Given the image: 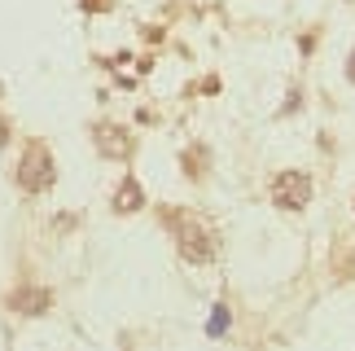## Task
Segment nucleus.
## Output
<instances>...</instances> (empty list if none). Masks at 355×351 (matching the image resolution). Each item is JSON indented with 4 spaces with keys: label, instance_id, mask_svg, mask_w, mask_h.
Instances as JSON below:
<instances>
[{
    "label": "nucleus",
    "instance_id": "obj_7",
    "mask_svg": "<svg viewBox=\"0 0 355 351\" xmlns=\"http://www.w3.org/2000/svg\"><path fill=\"white\" fill-rule=\"evenodd\" d=\"M207 329L215 334V339H220V334L228 329V307H224V303H220V307H215V316H211V325H207Z\"/></svg>",
    "mask_w": 355,
    "mask_h": 351
},
{
    "label": "nucleus",
    "instance_id": "obj_2",
    "mask_svg": "<svg viewBox=\"0 0 355 351\" xmlns=\"http://www.w3.org/2000/svg\"><path fill=\"white\" fill-rule=\"evenodd\" d=\"M18 185L26 189V194H44V189L53 185V158L44 145H31V150L22 154L18 163Z\"/></svg>",
    "mask_w": 355,
    "mask_h": 351
},
{
    "label": "nucleus",
    "instance_id": "obj_6",
    "mask_svg": "<svg viewBox=\"0 0 355 351\" xmlns=\"http://www.w3.org/2000/svg\"><path fill=\"white\" fill-rule=\"evenodd\" d=\"M97 137H101V141H97L101 154H110V158H128V154H132V145H128V137H123L119 128H101Z\"/></svg>",
    "mask_w": 355,
    "mask_h": 351
},
{
    "label": "nucleus",
    "instance_id": "obj_4",
    "mask_svg": "<svg viewBox=\"0 0 355 351\" xmlns=\"http://www.w3.org/2000/svg\"><path fill=\"white\" fill-rule=\"evenodd\" d=\"M141 207H145V189H141L136 176H128V180L114 189V211L119 215H132V211H141Z\"/></svg>",
    "mask_w": 355,
    "mask_h": 351
},
{
    "label": "nucleus",
    "instance_id": "obj_1",
    "mask_svg": "<svg viewBox=\"0 0 355 351\" xmlns=\"http://www.w3.org/2000/svg\"><path fill=\"white\" fill-rule=\"evenodd\" d=\"M272 202L281 211H303L311 202V176L307 171H281L272 180Z\"/></svg>",
    "mask_w": 355,
    "mask_h": 351
},
{
    "label": "nucleus",
    "instance_id": "obj_8",
    "mask_svg": "<svg viewBox=\"0 0 355 351\" xmlns=\"http://www.w3.org/2000/svg\"><path fill=\"white\" fill-rule=\"evenodd\" d=\"M347 75L355 79V53H351V58H347Z\"/></svg>",
    "mask_w": 355,
    "mask_h": 351
},
{
    "label": "nucleus",
    "instance_id": "obj_5",
    "mask_svg": "<svg viewBox=\"0 0 355 351\" xmlns=\"http://www.w3.org/2000/svg\"><path fill=\"white\" fill-rule=\"evenodd\" d=\"M49 307V290H35V286H26L13 294V312H22V316H35V312H44Z\"/></svg>",
    "mask_w": 355,
    "mask_h": 351
},
{
    "label": "nucleus",
    "instance_id": "obj_3",
    "mask_svg": "<svg viewBox=\"0 0 355 351\" xmlns=\"http://www.w3.org/2000/svg\"><path fill=\"white\" fill-rule=\"evenodd\" d=\"M175 246H180V255L189 264H211L215 259V233L202 228V224H193V220H184L180 228H175Z\"/></svg>",
    "mask_w": 355,
    "mask_h": 351
}]
</instances>
